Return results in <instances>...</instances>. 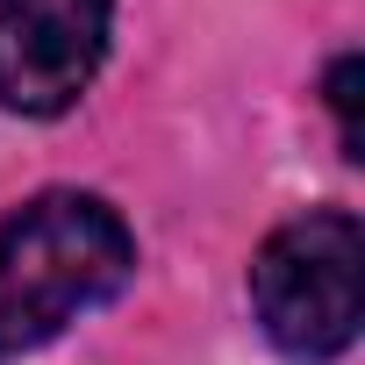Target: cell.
Segmentation results:
<instances>
[{"label": "cell", "mask_w": 365, "mask_h": 365, "mask_svg": "<svg viewBox=\"0 0 365 365\" xmlns=\"http://www.w3.org/2000/svg\"><path fill=\"white\" fill-rule=\"evenodd\" d=\"M136 265L122 215L93 194H36L0 222V358L51 344Z\"/></svg>", "instance_id": "6da1fadb"}, {"label": "cell", "mask_w": 365, "mask_h": 365, "mask_svg": "<svg viewBox=\"0 0 365 365\" xmlns=\"http://www.w3.org/2000/svg\"><path fill=\"white\" fill-rule=\"evenodd\" d=\"M251 301L287 358H336L365 315V230L351 208H308L251 258Z\"/></svg>", "instance_id": "7a4b0ae2"}, {"label": "cell", "mask_w": 365, "mask_h": 365, "mask_svg": "<svg viewBox=\"0 0 365 365\" xmlns=\"http://www.w3.org/2000/svg\"><path fill=\"white\" fill-rule=\"evenodd\" d=\"M108 58V0H0V101L65 115Z\"/></svg>", "instance_id": "3957f363"}, {"label": "cell", "mask_w": 365, "mask_h": 365, "mask_svg": "<svg viewBox=\"0 0 365 365\" xmlns=\"http://www.w3.org/2000/svg\"><path fill=\"white\" fill-rule=\"evenodd\" d=\"M329 108H336V129H344V150L358 158V58H336V72H329Z\"/></svg>", "instance_id": "277c9868"}]
</instances>
